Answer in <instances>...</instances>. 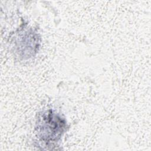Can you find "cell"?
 Wrapping results in <instances>:
<instances>
[{"mask_svg": "<svg viewBox=\"0 0 151 151\" xmlns=\"http://www.w3.org/2000/svg\"><path fill=\"white\" fill-rule=\"evenodd\" d=\"M65 122L52 111L43 114L38 123V135L45 142L57 140L65 128Z\"/></svg>", "mask_w": 151, "mask_h": 151, "instance_id": "1", "label": "cell"}]
</instances>
